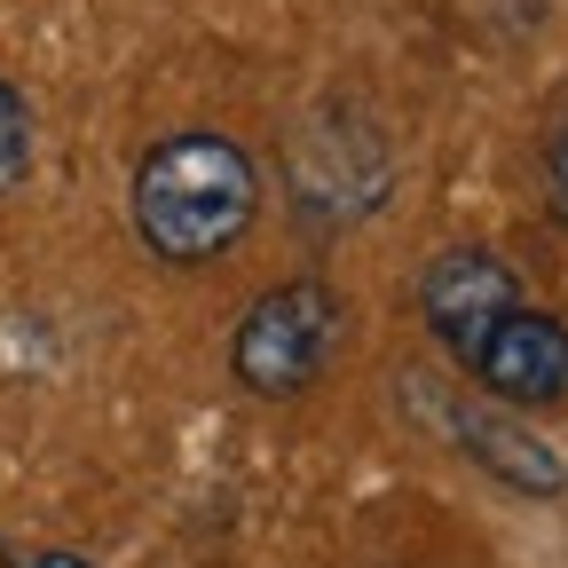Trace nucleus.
<instances>
[{
	"instance_id": "1",
	"label": "nucleus",
	"mask_w": 568,
	"mask_h": 568,
	"mask_svg": "<svg viewBox=\"0 0 568 568\" xmlns=\"http://www.w3.org/2000/svg\"><path fill=\"white\" fill-rule=\"evenodd\" d=\"M134 237L174 268H205L253 237L261 222V166L245 142L213 134V126H182L166 142H151L134 166Z\"/></svg>"
},
{
	"instance_id": "2",
	"label": "nucleus",
	"mask_w": 568,
	"mask_h": 568,
	"mask_svg": "<svg viewBox=\"0 0 568 568\" xmlns=\"http://www.w3.org/2000/svg\"><path fill=\"white\" fill-rule=\"evenodd\" d=\"M395 190L387 166V134L355 111V103H316L293 126V151H284V197L316 237H339L355 222H372Z\"/></svg>"
},
{
	"instance_id": "3",
	"label": "nucleus",
	"mask_w": 568,
	"mask_h": 568,
	"mask_svg": "<svg viewBox=\"0 0 568 568\" xmlns=\"http://www.w3.org/2000/svg\"><path fill=\"white\" fill-rule=\"evenodd\" d=\"M339 332H347V308H339V293L324 276L268 284V293L237 316V332H230V372L261 403H293V395H308L332 372Z\"/></svg>"
},
{
	"instance_id": "4",
	"label": "nucleus",
	"mask_w": 568,
	"mask_h": 568,
	"mask_svg": "<svg viewBox=\"0 0 568 568\" xmlns=\"http://www.w3.org/2000/svg\"><path fill=\"white\" fill-rule=\"evenodd\" d=\"M514 308H521V276L489 245H443L435 261L418 268V316H426V332H435L458 364L497 332V316H514Z\"/></svg>"
},
{
	"instance_id": "5",
	"label": "nucleus",
	"mask_w": 568,
	"mask_h": 568,
	"mask_svg": "<svg viewBox=\"0 0 568 568\" xmlns=\"http://www.w3.org/2000/svg\"><path fill=\"white\" fill-rule=\"evenodd\" d=\"M466 372L506 410H545V403L568 395V332L545 308H514V316H497V332L466 355Z\"/></svg>"
},
{
	"instance_id": "6",
	"label": "nucleus",
	"mask_w": 568,
	"mask_h": 568,
	"mask_svg": "<svg viewBox=\"0 0 568 568\" xmlns=\"http://www.w3.org/2000/svg\"><path fill=\"white\" fill-rule=\"evenodd\" d=\"M450 443L497 481V489H514V497H537V506H552V497H568V458L537 435L529 418H506V410H450Z\"/></svg>"
},
{
	"instance_id": "7",
	"label": "nucleus",
	"mask_w": 568,
	"mask_h": 568,
	"mask_svg": "<svg viewBox=\"0 0 568 568\" xmlns=\"http://www.w3.org/2000/svg\"><path fill=\"white\" fill-rule=\"evenodd\" d=\"M32 166V103L0 80V190H17Z\"/></svg>"
},
{
	"instance_id": "8",
	"label": "nucleus",
	"mask_w": 568,
	"mask_h": 568,
	"mask_svg": "<svg viewBox=\"0 0 568 568\" xmlns=\"http://www.w3.org/2000/svg\"><path fill=\"white\" fill-rule=\"evenodd\" d=\"M537 159H545V197H552V213L568 222V88H560V103L545 111V142H537Z\"/></svg>"
},
{
	"instance_id": "9",
	"label": "nucleus",
	"mask_w": 568,
	"mask_h": 568,
	"mask_svg": "<svg viewBox=\"0 0 568 568\" xmlns=\"http://www.w3.org/2000/svg\"><path fill=\"white\" fill-rule=\"evenodd\" d=\"M17 568H103V560H88V552H63V545H40L32 560H17Z\"/></svg>"
}]
</instances>
